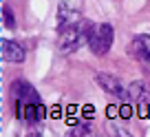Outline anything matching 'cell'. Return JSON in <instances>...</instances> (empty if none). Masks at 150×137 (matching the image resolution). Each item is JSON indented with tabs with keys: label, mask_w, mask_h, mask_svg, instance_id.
Wrapping results in <instances>:
<instances>
[{
	"label": "cell",
	"mask_w": 150,
	"mask_h": 137,
	"mask_svg": "<svg viewBox=\"0 0 150 137\" xmlns=\"http://www.w3.org/2000/svg\"><path fill=\"white\" fill-rule=\"evenodd\" d=\"M2 16H5V27L7 29H13L16 27V18H13V11H11L9 5L2 7Z\"/></svg>",
	"instance_id": "obj_9"
},
{
	"label": "cell",
	"mask_w": 150,
	"mask_h": 137,
	"mask_svg": "<svg viewBox=\"0 0 150 137\" xmlns=\"http://www.w3.org/2000/svg\"><path fill=\"white\" fill-rule=\"evenodd\" d=\"M128 91H130V97L137 102H148L150 99V84L146 80H135L128 86Z\"/></svg>",
	"instance_id": "obj_8"
},
{
	"label": "cell",
	"mask_w": 150,
	"mask_h": 137,
	"mask_svg": "<svg viewBox=\"0 0 150 137\" xmlns=\"http://www.w3.org/2000/svg\"><path fill=\"white\" fill-rule=\"evenodd\" d=\"M93 22H73L69 27L60 29V35H57V51L62 55H69V53H75L82 44H88V31Z\"/></svg>",
	"instance_id": "obj_1"
},
{
	"label": "cell",
	"mask_w": 150,
	"mask_h": 137,
	"mask_svg": "<svg viewBox=\"0 0 150 137\" xmlns=\"http://www.w3.org/2000/svg\"><path fill=\"white\" fill-rule=\"evenodd\" d=\"M130 115H132V109H130V106H119V117H124V119H128V117H130Z\"/></svg>",
	"instance_id": "obj_10"
},
{
	"label": "cell",
	"mask_w": 150,
	"mask_h": 137,
	"mask_svg": "<svg viewBox=\"0 0 150 137\" xmlns=\"http://www.w3.org/2000/svg\"><path fill=\"white\" fill-rule=\"evenodd\" d=\"M73 133H75V135H88L91 131H88V126H86V124H82V126H77Z\"/></svg>",
	"instance_id": "obj_12"
},
{
	"label": "cell",
	"mask_w": 150,
	"mask_h": 137,
	"mask_svg": "<svg viewBox=\"0 0 150 137\" xmlns=\"http://www.w3.org/2000/svg\"><path fill=\"white\" fill-rule=\"evenodd\" d=\"M0 53H2V60L13 62V64H20V62H24V57H27L24 49L20 47L18 42H13V40H2V42H0Z\"/></svg>",
	"instance_id": "obj_5"
},
{
	"label": "cell",
	"mask_w": 150,
	"mask_h": 137,
	"mask_svg": "<svg viewBox=\"0 0 150 137\" xmlns=\"http://www.w3.org/2000/svg\"><path fill=\"white\" fill-rule=\"evenodd\" d=\"M11 95H13L16 99V111H20L24 104H31V102H40V95H38V91L33 89L29 82H13V86H11Z\"/></svg>",
	"instance_id": "obj_3"
},
{
	"label": "cell",
	"mask_w": 150,
	"mask_h": 137,
	"mask_svg": "<svg viewBox=\"0 0 150 137\" xmlns=\"http://www.w3.org/2000/svg\"><path fill=\"white\" fill-rule=\"evenodd\" d=\"M97 84L102 86L106 93H110V95H115V97H119L122 102H126L128 97H130V91L126 89V86L119 82V77H115V75H108V73H97Z\"/></svg>",
	"instance_id": "obj_4"
},
{
	"label": "cell",
	"mask_w": 150,
	"mask_h": 137,
	"mask_svg": "<svg viewBox=\"0 0 150 137\" xmlns=\"http://www.w3.org/2000/svg\"><path fill=\"white\" fill-rule=\"evenodd\" d=\"M73 22H80V11L71 7L66 0H62L60 7H57V29H64Z\"/></svg>",
	"instance_id": "obj_6"
},
{
	"label": "cell",
	"mask_w": 150,
	"mask_h": 137,
	"mask_svg": "<svg viewBox=\"0 0 150 137\" xmlns=\"http://www.w3.org/2000/svg\"><path fill=\"white\" fill-rule=\"evenodd\" d=\"M106 115H108V117H115V115H119V109H117V106H108Z\"/></svg>",
	"instance_id": "obj_13"
},
{
	"label": "cell",
	"mask_w": 150,
	"mask_h": 137,
	"mask_svg": "<svg viewBox=\"0 0 150 137\" xmlns=\"http://www.w3.org/2000/svg\"><path fill=\"white\" fill-rule=\"evenodd\" d=\"M132 51H135L137 60H139L141 64L150 66V35H146V33L135 35V40H132Z\"/></svg>",
	"instance_id": "obj_7"
},
{
	"label": "cell",
	"mask_w": 150,
	"mask_h": 137,
	"mask_svg": "<svg viewBox=\"0 0 150 137\" xmlns=\"http://www.w3.org/2000/svg\"><path fill=\"white\" fill-rule=\"evenodd\" d=\"M115 40V29L108 22H99V24H91L88 31V47L95 55H106L112 47Z\"/></svg>",
	"instance_id": "obj_2"
},
{
	"label": "cell",
	"mask_w": 150,
	"mask_h": 137,
	"mask_svg": "<svg viewBox=\"0 0 150 137\" xmlns=\"http://www.w3.org/2000/svg\"><path fill=\"white\" fill-rule=\"evenodd\" d=\"M148 111H150L148 109V102H139V115H141V117H148V115H150Z\"/></svg>",
	"instance_id": "obj_11"
}]
</instances>
